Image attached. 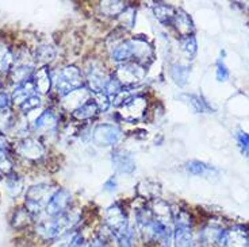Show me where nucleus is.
Masks as SVG:
<instances>
[{
	"label": "nucleus",
	"instance_id": "obj_41",
	"mask_svg": "<svg viewBox=\"0 0 249 247\" xmlns=\"http://www.w3.org/2000/svg\"><path fill=\"white\" fill-rule=\"evenodd\" d=\"M215 76H217V80L218 81H226L228 79H229V76H231V73H229V70H228V68H226V65H225V62L222 58H219L217 61V70H215Z\"/></svg>",
	"mask_w": 249,
	"mask_h": 247
},
{
	"label": "nucleus",
	"instance_id": "obj_38",
	"mask_svg": "<svg viewBox=\"0 0 249 247\" xmlns=\"http://www.w3.org/2000/svg\"><path fill=\"white\" fill-rule=\"evenodd\" d=\"M92 100L95 101V104L98 105L99 112H106L110 108V105H111V98L106 92L93 93Z\"/></svg>",
	"mask_w": 249,
	"mask_h": 247
},
{
	"label": "nucleus",
	"instance_id": "obj_32",
	"mask_svg": "<svg viewBox=\"0 0 249 247\" xmlns=\"http://www.w3.org/2000/svg\"><path fill=\"white\" fill-rule=\"evenodd\" d=\"M31 219H33L31 214L26 210L25 207H23V208H18V210L15 211V214H14L13 217L14 229H23L26 226H29L31 222Z\"/></svg>",
	"mask_w": 249,
	"mask_h": 247
},
{
	"label": "nucleus",
	"instance_id": "obj_25",
	"mask_svg": "<svg viewBox=\"0 0 249 247\" xmlns=\"http://www.w3.org/2000/svg\"><path fill=\"white\" fill-rule=\"evenodd\" d=\"M99 114V110H98V105L95 104V101L92 99H89L87 103H84V104L79 107L77 110L72 112V116L75 117L76 120H79V122H83V120H89V119H92L96 115Z\"/></svg>",
	"mask_w": 249,
	"mask_h": 247
},
{
	"label": "nucleus",
	"instance_id": "obj_42",
	"mask_svg": "<svg viewBox=\"0 0 249 247\" xmlns=\"http://www.w3.org/2000/svg\"><path fill=\"white\" fill-rule=\"evenodd\" d=\"M6 108H11V96L6 92H0V111Z\"/></svg>",
	"mask_w": 249,
	"mask_h": 247
},
{
	"label": "nucleus",
	"instance_id": "obj_28",
	"mask_svg": "<svg viewBox=\"0 0 249 247\" xmlns=\"http://www.w3.org/2000/svg\"><path fill=\"white\" fill-rule=\"evenodd\" d=\"M15 64V57L7 45L0 42V73H10Z\"/></svg>",
	"mask_w": 249,
	"mask_h": 247
},
{
	"label": "nucleus",
	"instance_id": "obj_31",
	"mask_svg": "<svg viewBox=\"0 0 249 247\" xmlns=\"http://www.w3.org/2000/svg\"><path fill=\"white\" fill-rule=\"evenodd\" d=\"M188 74H190V68L187 65H183V64H175L171 68V76L179 87L186 85L187 80H188Z\"/></svg>",
	"mask_w": 249,
	"mask_h": 247
},
{
	"label": "nucleus",
	"instance_id": "obj_4",
	"mask_svg": "<svg viewBox=\"0 0 249 247\" xmlns=\"http://www.w3.org/2000/svg\"><path fill=\"white\" fill-rule=\"evenodd\" d=\"M58 188L49 184H37L30 186L26 192L25 208L31 214V216H37L42 211L46 210L50 198L57 192Z\"/></svg>",
	"mask_w": 249,
	"mask_h": 247
},
{
	"label": "nucleus",
	"instance_id": "obj_13",
	"mask_svg": "<svg viewBox=\"0 0 249 247\" xmlns=\"http://www.w3.org/2000/svg\"><path fill=\"white\" fill-rule=\"evenodd\" d=\"M71 201H72V195L69 193V191L64 188H58L56 193L50 198L49 204L46 205L45 212L49 217L60 216L62 214L68 212Z\"/></svg>",
	"mask_w": 249,
	"mask_h": 247
},
{
	"label": "nucleus",
	"instance_id": "obj_24",
	"mask_svg": "<svg viewBox=\"0 0 249 247\" xmlns=\"http://www.w3.org/2000/svg\"><path fill=\"white\" fill-rule=\"evenodd\" d=\"M138 196L143 200H153V198H157L160 196V192H161V188H160V184H157L156 181H152V180H143L141 181L137 186Z\"/></svg>",
	"mask_w": 249,
	"mask_h": 247
},
{
	"label": "nucleus",
	"instance_id": "obj_21",
	"mask_svg": "<svg viewBox=\"0 0 249 247\" xmlns=\"http://www.w3.org/2000/svg\"><path fill=\"white\" fill-rule=\"evenodd\" d=\"M152 11L155 18L164 26L172 25V20L175 18V14L176 10L174 7L168 4V3H164V1H157L152 4Z\"/></svg>",
	"mask_w": 249,
	"mask_h": 247
},
{
	"label": "nucleus",
	"instance_id": "obj_18",
	"mask_svg": "<svg viewBox=\"0 0 249 247\" xmlns=\"http://www.w3.org/2000/svg\"><path fill=\"white\" fill-rule=\"evenodd\" d=\"M222 231H224L222 227H219V226L214 224V223H209V224H206L205 227L199 231L198 241L196 242H199L200 246L203 247L215 246L218 243L219 236L222 234Z\"/></svg>",
	"mask_w": 249,
	"mask_h": 247
},
{
	"label": "nucleus",
	"instance_id": "obj_16",
	"mask_svg": "<svg viewBox=\"0 0 249 247\" xmlns=\"http://www.w3.org/2000/svg\"><path fill=\"white\" fill-rule=\"evenodd\" d=\"M172 26L175 27L176 33L180 35L181 39L183 38L193 37L194 31H195L193 19L184 10H176L175 18L172 20Z\"/></svg>",
	"mask_w": 249,
	"mask_h": 247
},
{
	"label": "nucleus",
	"instance_id": "obj_40",
	"mask_svg": "<svg viewBox=\"0 0 249 247\" xmlns=\"http://www.w3.org/2000/svg\"><path fill=\"white\" fill-rule=\"evenodd\" d=\"M39 105H41V99H39L38 95H34V96H31L30 99H27L23 104L20 105V111L23 112V114H30L34 110H37Z\"/></svg>",
	"mask_w": 249,
	"mask_h": 247
},
{
	"label": "nucleus",
	"instance_id": "obj_19",
	"mask_svg": "<svg viewBox=\"0 0 249 247\" xmlns=\"http://www.w3.org/2000/svg\"><path fill=\"white\" fill-rule=\"evenodd\" d=\"M33 84L36 87V91L39 95H48L52 89V85H53V80H52V74H50V70L46 66H42V68L37 69L34 72V76H33Z\"/></svg>",
	"mask_w": 249,
	"mask_h": 247
},
{
	"label": "nucleus",
	"instance_id": "obj_35",
	"mask_svg": "<svg viewBox=\"0 0 249 247\" xmlns=\"http://www.w3.org/2000/svg\"><path fill=\"white\" fill-rule=\"evenodd\" d=\"M180 46L183 53L186 54L190 60H193V57L196 54V50H198V45H196V39L195 37H188L183 38L180 41Z\"/></svg>",
	"mask_w": 249,
	"mask_h": 247
},
{
	"label": "nucleus",
	"instance_id": "obj_23",
	"mask_svg": "<svg viewBox=\"0 0 249 247\" xmlns=\"http://www.w3.org/2000/svg\"><path fill=\"white\" fill-rule=\"evenodd\" d=\"M112 61L118 62L119 64H126V62H131L133 58V50H131V42L130 39H124L121 41L119 44L114 46V50L111 51Z\"/></svg>",
	"mask_w": 249,
	"mask_h": 247
},
{
	"label": "nucleus",
	"instance_id": "obj_29",
	"mask_svg": "<svg viewBox=\"0 0 249 247\" xmlns=\"http://www.w3.org/2000/svg\"><path fill=\"white\" fill-rule=\"evenodd\" d=\"M186 170L188 173L194 174V176H210L213 173H217V170L214 167L196 160L187 162Z\"/></svg>",
	"mask_w": 249,
	"mask_h": 247
},
{
	"label": "nucleus",
	"instance_id": "obj_26",
	"mask_svg": "<svg viewBox=\"0 0 249 247\" xmlns=\"http://www.w3.org/2000/svg\"><path fill=\"white\" fill-rule=\"evenodd\" d=\"M56 57V49L49 44H42L37 46L36 53H34V58L36 61L39 62L42 66H46L49 62H52Z\"/></svg>",
	"mask_w": 249,
	"mask_h": 247
},
{
	"label": "nucleus",
	"instance_id": "obj_33",
	"mask_svg": "<svg viewBox=\"0 0 249 247\" xmlns=\"http://www.w3.org/2000/svg\"><path fill=\"white\" fill-rule=\"evenodd\" d=\"M79 235H80V231L72 230V231H69L65 235H62L60 238L54 239V242L50 245V247H72Z\"/></svg>",
	"mask_w": 249,
	"mask_h": 247
},
{
	"label": "nucleus",
	"instance_id": "obj_30",
	"mask_svg": "<svg viewBox=\"0 0 249 247\" xmlns=\"http://www.w3.org/2000/svg\"><path fill=\"white\" fill-rule=\"evenodd\" d=\"M127 8V3L124 1H102L100 10L107 16H119Z\"/></svg>",
	"mask_w": 249,
	"mask_h": 247
},
{
	"label": "nucleus",
	"instance_id": "obj_20",
	"mask_svg": "<svg viewBox=\"0 0 249 247\" xmlns=\"http://www.w3.org/2000/svg\"><path fill=\"white\" fill-rule=\"evenodd\" d=\"M34 72H36V69L30 64H27V62H15L13 69L10 70L8 74H10V79L13 80V82L19 85V84L26 82V81L33 80Z\"/></svg>",
	"mask_w": 249,
	"mask_h": 247
},
{
	"label": "nucleus",
	"instance_id": "obj_17",
	"mask_svg": "<svg viewBox=\"0 0 249 247\" xmlns=\"http://www.w3.org/2000/svg\"><path fill=\"white\" fill-rule=\"evenodd\" d=\"M112 165L121 173H133L136 170V162L127 151L122 148H115L111 153Z\"/></svg>",
	"mask_w": 249,
	"mask_h": 247
},
{
	"label": "nucleus",
	"instance_id": "obj_39",
	"mask_svg": "<svg viewBox=\"0 0 249 247\" xmlns=\"http://www.w3.org/2000/svg\"><path fill=\"white\" fill-rule=\"evenodd\" d=\"M236 141L238 148L244 155L249 157V134L243 130H238L236 134Z\"/></svg>",
	"mask_w": 249,
	"mask_h": 247
},
{
	"label": "nucleus",
	"instance_id": "obj_44",
	"mask_svg": "<svg viewBox=\"0 0 249 247\" xmlns=\"http://www.w3.org/2000/svg\"><path fill=\"white\" fill-rule=\"evenodd\" d=\"M103 189L107 192H114L117 189V179L112 176L110 179L107 180L106 182H105V185H103Z\"/></svg>",
	"mask_w": 249,
	"mask_h": 247
},
{
	"label": "nucleus",
	"instance_id": "obj_34",
	"mask_svg": "<svg viewBox=\"0 0 249 247\" xmlns=\"http://www.w3.org/2000/svg\"><path fill=\"white\" fill-rule=\"evenodd\" d=\"M183 98H187L188 99V103L194 108V111L196 112H210L212 111V107L207 104L202 96H198V95H184Z\"/></svg>",
	"mask_w": 249,
	"mask_h": 247
},
{
	"label": "nucleus",
	"instance_id": "obj_7",
	"mask_svg": "<svg viewBox=\"0 0 249 247\" xmlns=\"http://www.w3.org/2000/svg\"><path fill=\"white\" fill-rule=\"evenodd\" d=\"M145 74H146V68L136 62H126V64H119L112 76L122 84L124 88H131L143 80Z\"/></svg>",
	"mask_w": 249,
	"mask_h": 247
},
{
	"label": "nucleus",
	"instance_id": "obj_15",
	"mask_svg": "<svg viewBox=\"0 0 249 247\" xmlns=\"http://www.w3.org/2000/svg\"><path fill=\"white\" fill-rule=\"evenodd\" d=\"M58 127V116L53 110H46L36 119L33 129L39 134H49L57 130Z\"/></svg>",
	"mask_w": 249,
	"mask_h": 247
},
{
	"label": "nucleus",
	"instance_id": "obj_43",
	"mask_svg": "<svg viewBox=\"0 0 249 247\" xmlns=\"http://www.w3.org/2000/svg\"><path fill=\"white\" fill-rule=\"evenodd\" d=\"M86 247H107V242L103 241L100 236H93Z\"/></svg>",
	"mask_w": 249,
	"mask_h": 247
},
{
	"label": "nucleus",
	"instance_id": "obj_37",
	"mask_svg": "<svg viewBox=\"0 0 249 247\" xmlns=\"http://www.w3.org/2000/svg\"><path fill=\"white\" fill-rule=\"evenodd\" d=\"M121 20V25L126 27V29H133L134 23H136V10L131 6H127L124 13L118 16Z\"/></svg>",
	"mask_w": 249,
	"mask_h": 247
},
{
	"label": "nucleus",
	"instance_id": "obj_45",
	"mask_svg": "<svg viewBox=\"0 0 249 247\" xmlns=\"http://www.w3.org/2000/svg\"><path fill=\"white\" fill-rule=\"evenodd\" d=\"M0 148H8V143H7L6 136L3 135V132L0 131Z\"/></svg>",
	"mask_w": 249,
	"mask_h": 247
},
{
	"label": "nucleus",
	"instance_id": "obj_9",
	"mask_svg": "<svg viewBox=\"0 0 249 247\" xmlns=\"http://www.w3.org/2000/svg\"><path fill=\"white\" fill-rule=\"evenodd\" d=\"M122 131L119 129L118 126L110 123H103L98 124L92 131V138L93 143L99 148H108V146H114L117 145L121 138Z\"/></svg>",
	"mask_w": 249,
	"mask_h": 247
},
{
	"label": "nucleus",
	"instance_id": "obj_22",
	"mask_svg": "<svg viewBox=\"0 0 249 247\" xmlns=\"http://www.w3.org/2000/svg\"><path fill=\"white\" fill-rule=\"evenodd\" d=\"M34 95H37V91H36V87L33 84V80L26 81L23 84H19L15 87L14 92L11 93V103L18 104L20 107L26 100L30 99Z\"/></svg>",
	"mask_w": 249,
	"mask_h": 247
},
{
	"label": "nucleus",
	"instance_id": "obj_2",
	"mask_svg": "<svg viewBox=\"0 0 249 247\" xmlns=\"http://www.w3.org/2000/svg\"><path fill=\"white\" fill-rule=\"evenodd\" d=\"M80 222V214L77 211H71L62 214L60 216L44 219L38 223L36 231L42 239H57L72 230H76L77 223Z\"/></svg>",
	"mask_w": 249,
	"mask_h": 247
},
{
	"label": "nucleus",
	"instance_id": "obj_10",
	"mask_svg": "<svg viewBox=\"0 0 249 247\" xmlns=\"http://www.w3.org/2000/svg\"><path fill=\"white\" fill-rule=\"evenodd\" d=\"M110 79L111 76H107L105 68L98 62H91V65L86 69V81L92 93L105 92Z\"/></svg>",
	"mask_w": 249,
	"mask_h": 247
},
{
	"label": "nucleus",
	"instance_id": "obj_3",
	"mask_svg": "<svg viewBox=\"0 0 249 247\" xmlns=\"http://www.w3.org/2000/svg\"><path fill=\"white\" fill-rule=\"evenodd\" d=\"M174 211V210H172ZM193 217L184 210L174 211V247H195Z\"/></svg>",
	"mask_w": 249,
	"mask_h": 247
},
{
	"label": "nucleus",
	"instance_id": "obj_12",
	"mask_svg": "<svg viewBox=\"0 0 249 247\" xmlns=\"http://www.w3.org/2000/svg\"><path fill=\"white\" fill-rule=\"evenodd\" d=\"M131 50H133V58L131 62H136L138 65H141L143 68H146L150 62L153 61L155 51L152 45L141 37L131 38Z\"/></svg>",
	"mask_w": 249,
	"mask_h": 247
},
{
	"label": "nucleus",
	"instance_id": "obj_5",
	"mask_svg": "<svg viewBox=\"0 0 249 247\" xmlns=\"http://www.w3.org/2000/svg\"><path fill=\"white\" fill-rule=\"evenodd\" d=\"M83 84H84V79L81 76L80 69L75 65L62 68L53 80L54 91L60 98H65L69 93L80 89L83 88Z\"/></svg>",
	"mask_w": 249,
	"mask_h": 247
},
{
	"label": "nucleus",
	"instance_id": "obj_8",
	"mask_svg": "<svg viewBox=\"0 0 249 247\" xmlns=\"http://www.w3.org/2000/svg\"><path fill=\"white\" fill-rule=\"evenodd\" d=\"M218 247H249V231L241 224L224 229L217 243Z\"/></svg>",
	"mask_w": 249,
	"mask_h": 247
},
{
	"label": "nucleus",
	"instance_id": "obj_6",
	"mask_svg": "<svg viewBox=\"0 0 249 247\" xmlns=\"http://www.w3.org/2000/svg\"><path fill=\"white\" fill-rule=\"evenodd\" d=\"M148 111V99L142 95H133L118 107L119 116L129 123H137Z\"/></svg>",
	"mask_w": 249,
	"mask_h": 247
},
{
	"label": "nucleus",
	"instance_id": "obj_46",
	"mask_svg": "<svg viewBox=\"0 0 249 247\" xmlns=\"http://www.w3.org/2000/svg\"><path fill=\"white\" fill-rule=\"evenodd\" d=\"M0 176H1V173H0Z\"/></svg>",
	"mask_w": 249,
	"mask_h": 247
},
{
	"label": "nucleus",
	"instance_id": "obj_11",
	"mask_svg": "<svg viewBox=\"0 0 249 247\" xmlns=\"http://www.w3.org/2000/svg\"><path fill=\"white\" fill-rule=\"evenodd\" d=\"M15 151L26 160L41 161L45 157L46 148L37 138L26 136V138H22L20 141H18V143L15 145Z\"/></svg>",
	"mask_w": 249,
	"mask_h": 247
},
{
	"label": "nucleus",
	"instance_id": "obj_14",
	"mask_svg": "<svg viewBox=\"0 0 249 247\" xmlns=\"http://www.w3.org/2000/svg\"><path fill=\"white\" fill-rule=\"evenodd\" d=\"M149 208L150 212H152V216L156 222L174 226V211H172V207L165 200L160 198L150 200Z\"/></svg>",
	"mask_w": 249,
	"mask_h": 247
},
{
	"label": "nucleus",
	"instance_id": "obj_27",
	"mask_svg": "<svg viewBox=\"0 0 249 247\" xmlns=\"http://www.w3.org/2000/svg\"><path fill=\"white\" fill-rule=\"evenodd\" d=\"M6 188L7 193L11 198H18L23 191V179L15 172L10 173L8 176H6Z\"/></svg>",
	"mask_w": 249,
	"mask_h": 247
},
{
	"label": "nucleus",
	"instance_id": "obj_36",
	"mask_svg": "<svg viewBox=\"0 0 249 247\" xmlns=\"http://www.w3.org/2000/svg\"><path fill=\"white\" fill-rule=\"evenodd\" d=\"M14 172V164L6 148H0V173L8 176Z\"/></svg>",
	"mask_w": 249,
	"mask_h": 247
},
{
	"label": "nucleus",
	"instance_id": "obj_1",
	"mask_svg": "<svg viewBox=\"0 0 249 247\" xmlns=\"http://www.w3.org/2000/svg\"><path fill=\"white\" fill-rule=\"evenodd\" d=\"M105 226L117 247H136L137 231L131 226L126 212L119 204H112L105 214Z\"/></svg>",
	"mask_w": 249,
	"mask_h": 247
}]
</instances>
